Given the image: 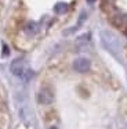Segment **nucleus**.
Listing matches in <instances>:
<instances>
[{
	"label": "nucleus",
	"mask_w": 127,
	"mask_h": 129,
	"mask_svg": "<svg viewBox=\"0 0 127 129\" xmlns=\"http://www.w3.org/2000/svg\"><path fill=\"white\" fill-rule=\"evenodd\" d=\"M109 21L113 26L119 29H127V15L119 10H113L109 14Z\"/></svg>",
	"instance_id": "nucleus-1"
},
{
	"label": "nucleus",
	"mask_w": 127,
	"mask_h": 129,
	"mask_svg": "<svg viewBox=\"0 0 127 129\" xmlns=\"http://www.w3.org/2000/svg\"><path fill=\"white\" fill-rule=\"evenodd\" d=\"M10 70H11V72L15 76H18V78H24L25 74L28 72V67H26V64H25V61L22 58L14 60L10 65Z\"/></svg>",
	"instance_id": "nucleus-2"
},
{
	"label": "nucleus",
	"mask_w": 127,
	"mask_h": 129,
	"mask_svg": "<svg viewBox=\"0 0 127 129\" xmlns=\"http://www.w3.org/2000/svg\"><path fill=\"white\" fill-rule=\"evenodd\" d=\"M90 67H91L90 60H88V58H84V57L75 60V62H73V68H75V71H77V72H80V74L87 72V71L90 70Z\"/></svg>",
	"instance_id": "nucleus-3"
},
{
	"label": "nucleus",
	"mask_w": 127,
	"mask_h": 129,
	"mask_svg": "<svg viewBox=\"0 0 127 129\" xmlns=\"http://www.w3.org/2000/svg\"><path fill=\"white\" fill-rule=\"evenodd\" d=\"M39 101L41 104H51L54 101V93L50 89H41L40 93H39Z\"/></svg>",
	"instance_id": "nucleus-4"
},
{
	"label": "nucleus",
	"mask_w": 127,
	"mask_h": 129,
	"mask_svg": "<svg viewBox=\"0 0 127 129\" xmlns=\"http://www.w3.org/2000/svg\"><path fill=\"white\" fill-rule=\"evenodd\" d=\"M55 13L57 14H64V13L68 11V4L66 3H58L57 6H55Z\"/></svg>",
	"instance_id": "nucleus-5"
},
{
	"label": "nucleus",
	"mask_w": 127,
	"mask_h": 129,
	"mask_svg": "<svg viewBox=\"0 0 127 129\" xmlns=\"http://www.w3.org/2000/svg\"><path fill=\"white\" fill-rule=\"evenodd\" d=\"M25 31H26L28 34H30V35L36 34V32H37V24H35V22H28V25L25 26Z\"/></svg>",
	"instance_id": "nucleus-6"
},
{
	"label": "nucleus",
	"mask_w": 127,
	"mask_h": 129,
	"mask_svg": "<svg viewBox=\"0 0 127 129\" xmlns=\"http://www.w3.org/2000/svg\"><path fill=\"white\" fill-rule=\"evenodd\" d=\"M104 2H106V3H110V4H113V2H115V0H104Z\"/></svg>",
	"instance_id": "nucleus-7"
},
{
	"label": "nucleus",
	"mask_w": 127,
	"mask_h": 129,
	"mask_svg": "<svg viewBox=\"0 0 127 129\" xmlns=\"http://www.w3.org/2000/svg\"><path fill=\"white\" fill-rule=\"evenodd\" d=\"M94 2H95V0H87V3H90V4H91V3H94Z\"/></svg>",
	"instance_id": "nucleus-8"
},
{
	"label": "nucleus",
	"mask_w": 127,
	"mask_h": 129,
	"mask_svg": "<svg viewBox=\"0 0 127 129\" xmlns=\"http://www.w3.org/2000/svg\"><path fill=\"white\" fill-rule=\"evenodd\" d=\"M51 129H57V128H54V126H52V128H51Z\"/></svg>",
	"instance_id": "nucleus-9"
},
{
	"label": "nucleus",
	"mask_w": 127,
	"mask_h": 129,
	"mask_svg": "<svg viewBox=\"0 0 127 129\" xmlns=\"http://www.w3.org/2000/svg\"><path fill=\"white\" fill-rule=\"evenodd\" d=\"M124 31H126V35H127V29H124Z\"/></svg>",
	"instance_id": "nucleus-10"
}]
</instances>
